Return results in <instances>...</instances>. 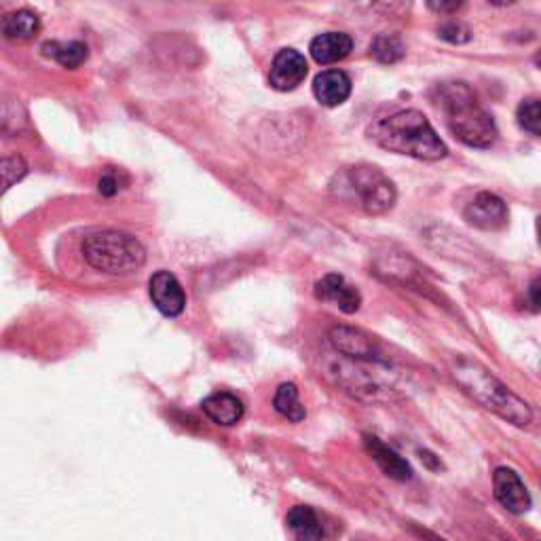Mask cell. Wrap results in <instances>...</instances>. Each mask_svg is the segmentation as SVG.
Returning <instances> with one entry per match:
<instances>
[{
    "instance_id": "cell-1",
    "label": "cell",
    "mask_w": 541,
    "mask_h": 541,
    "mask_svg": "<svg viewBox=\"0 0 541 541\" xmlns=\"http://www.w3.org/2000/svg\"><path fill=\"white\" fill-rule=\"evenodd\" d=\"M368 136L381 148L421 161L444 159L449 148L440 140L432 123L419 110H398L370 125Z\"/></svg>"
},
{
    "instance_id": "cell-2",
    "label": "cell",
    "mask_w": 541,
    "mask_h": 541,
    "mask_svg": "<svg viewBox=\"0 0 541 541\" xmlns=\"http://www.w3.org/2000/svg\"><path fill=\"white\" fill-rule=\"evenodd\" d=\"M451 375L465 394L487 410H491L497 417L506 419L516 427L531 425L533 408L478 362L459 360L453 366Z\"/></svg>"
},
{
    "instance_id": "cell-3",
    "label": "cell",
    "mask_w": 541,
    "mask_h": 541,
    "mask_svg": "<svg viewBox=\"0 0 541 541\" xmlns=\"http://www.w3.org/2000/svg\"><path fill=\"white\" fill-rule=\"evenodd\" d=\"M440 106L451 134L472 148H491L497 142L495 119L478 104L476 93L465 83L440 85Z\"/></svg>"
},
{
    "instance_id": "cell-4",
    "label": "cell",
    "mask_w": 541,
    "mask_h": 541,
    "mask_svg": "<svg viewBox=\"0 0 541 541\" xmlns=\"http://www.w3.org/2000/svg\"><path fill=\"white\" fill-rule=\"evenodd\" d=\"M83 258L91 269L106 275H132L146 263L140 239L121 231H98L83 239Z\"/></svg>"
},
{
    "instance_id": "cell-5",
    "label": "cell",
    "mask_w": 541,
    "mask_h": 541,
    "mask_svg": "<svg viewBox=\"0 0 541 541\" xmlns=\"http://www.w3.org/2000/svg\"><path fill=\"white\" fill-rule=\"evenodd\" d=\"M332 191L341 199L356 203L360 210L372 216L389 212L398 199L394 182L379 167L372 165H356L337 174L332 182Z\"/></svg>"
},
{
    "instance_id": "cell-6",
    "label": "cell",
    "mask_w": 541,
    "mask_h": 541,
    "mask_svg": "<svg viewBox=\"0 0 541 541\" xmlns=\"http://www.w3.org/2000/svg\"><path fill=\"white\" fill-rule=\"evenodd\" d=\"M465 220L470 222L472 227L482 231H499L508 225V205L501 197L493 193H478L472 203L465 208Z\"/></svg>"
},
{
    "instance_id": "cell-7",
    "label": "cell",
    "mask_w": 541,
    "mask_h": 541,
    "mask_svg": "<svg viewBox=\"0 0 541 541\" xmlns=\"http://www.w3.org/2000/svg\"><path fill=\"white\" fill-rule=\"evenodd\" d=\"M495 499L512 514H525L531 510V495L522 478L512 468H497L493 474Z\"/></svg>"
},
{
    "instance_id": "cell-8",
    "label": "cell",
    "mask_w": 541,
    "mask_h": 541,
    "mask_svg": "<svg viewBox=\"0 0 541 541\" xmlns=\"http://www.w3.org/2000/svg\"><path fill=\"white\" fill-rule=\"evenodd\" d=\"M148 294L153 305L165 317H178L186 307V296L178 279L170 271H157L148 282Z\"/></svg>"
},
{
    "instance_id": "cell-9",
    "label": "cell",
    "mask_w": 541,
    "mask_h": 541,
    "mask_svg": "<svg viewBox=\"0 0 541 541\" xmlns=\"http://www.w3.org/2000/svg\"><path fill=\"white\" fill-rule=\"evenodd\" d=\"M307 77V60L294 49H282L271 64L269 81L277 91H292Z\"/></svg>"
},
{
    "instance_id": "cell-10",
    "label": "cell",
    "mask_w": 541,
    "mask_h": 541,
    "mask_svg": "<svg viewBox=\"0 0 541 541\" xmlns=\"http://www.w3.org/2000/svg\"><path fill=\"white\" fill-rule=\"evenodd\" d=\"M315 296L324 303L339 307L343 313H356L362 305V296L356 286H351L339 273L324 275L320 282L315 284Z\"/></svg>"
},
{
    "instance_id": "cell-11",
    "label": "cell",
    "mask_w": 541,
    "mask_h": 541,
    "mask_svg": "<svg viewBox=\"0 0 541 541\" xmlns=\"http://www.w3.org/2000/svg\"><path fill=\"white\" fill-rule=\"evenodd\" d=\"M364 444L372 461L379 465L381 472L387 478L398 480V482H406L413 478V468H410V463L391 449V446H387L383 440H379L377 436H364Z\"/></svg>"
},
{
    "instance_id": "cell-12",
    "label": "cell",
    "mask_w": 541,
    "mask_h": 541,
    "mask_svg": "<svg viewBox=\"0 0 541 541\" xmlns=\"http://www.w3.org/2000/svg\"><path fill=\"white\" fill-rule=\"evenodd\" d=\"M330 343L339 353L347 358L356 360H372L377 358V347L372 343L368 334H364L358 328L349 326H337L330 330Z\"/></svg>"
},
{
    "instance_id": "cell-13",
    "label": "cell",
    "mask_w": 541,
    "mask_h": 541,
    "mask_svg": "<svg viewBox=\"0 0 541 541\" xmlns=\"http://www.w3.org/2000/svg\"><path fill=\"white\" fill-rule=\"evenodd\" d=\"M313 96L322 106H341L351 96V79L343 70H324L313 81Z\"/></svg>"
},
{
    "instance_id": "cell-14",
    "label": "cell",
    "mask_w": 541,
    "mask_h": 541,
    "mask_svg": "<svg viewBox=\"0 0 541 541\" xmlns=\"http://www.w3.org/2000/svg\"><path fill=\"white\" fill-rule=\"evenodd\" d=\"M353 49L351 36L345 32H324L315 36L309 45V51L317 64H334L345 60Z\"/></svg>"
},
{
    "instance_id": "cell-15",
    "label": "cell",
    "mask_w": 541,
    "mask_h": 541,
    "mask_svg": "<svg viewBox=\"0 0 541 541\" xmlns=\"http://www.w3.org/2000/svg\"><path fill=\"white\" fill-rule=\"evenodd\" d=\"M201 410L208 415L216 425H237L244 417V402L229 391H218L201 402Z\"/></svg>"
},
{
    "instance_id": "cell-16",
    "label": "cell",
    "mask_w": 541,
    "mask_h": 541,
    "mask_svg": "<svg viewBox=\"0 0 541 541\" xmlns=\"http://www.w3.org/2000/svg\"><path fill=\"white\" fill-rule=\"evenodd\" d=\"M39 32H41V17L30 9L7 13L3 17V22H0V34L15 43L32 41Z\"/></svg>"
},
{
    "instance_id": "cell-17",
    "label": "cell",
    "mask_w": 541,
    "mask_h": 541,
    "mask_svg": "<svg viewBox=\"0 0 541 541\" xmlns=\"http://www.w3.org/2000/svg\"><path fill=\"white\" fill-rule=\"evenodd\" d=\"M286 525L296 541H322L324 537L322 522L309 506H294L286 516Z\"/></svg>"
},
{
    "instance_id": "cell-18",
    "label": "cell",
    "mask_w": 541,
    "mask_h": 541,
    "mask_svg": "<svg viewBox=\"0 0 541 541\" xmlns=\"http://www.w3.org/2000/svg\"><path fill=\"white\" fill-rule=\"evenodd\" d=\"M43 53L47 55V58H53L55 62H60L64 68H79L89 55V49L85 43L81 41H70V43H45L43 45Z\"/></svg>"
},
{
    "instance_id": "cell-19",
    "label": "cell",
    "mask_w": 541,
    "mask_h": 541,
    "mask_svg": "<svg viewBox=\"0 0 541 541\" xmlns=\"http://www.w3.org/2000/svg\"><path fill=\"white\" fill-rule=\"evenodd\" d=\"M273 406L279 415L286 417L292 423H298L307 417V410L301 404V400H298V389L294 383H284V385L277 387Z\"/></svg>"
},
{
    "instance_id": "cell-20",
    "label": "cell",
    "mask_w": 541,
    "mask_h": 541,
    "mask_svg": "<svg viewBox=\"0 0 541 541\" xmlns=\"http://www.w3.org/2000/svg\"><path fill=\"white\" fill-rule=\"evenodd\" d=\"M370 53L372 58H375L377 62L381 64H396L404 58V45L402 41L398 39V36L394 34H379L375 41H372L370 45Z\"/></svg>"
},
{
    "instance_id": "cell-21",
    "label": "cell",
    "mask_w": 541,
    "mask_h": 541,
    "mask_svg": "<svg viewBox=\"0 0 541 541\" xmlns=\"http://www.w3.org/2000/svg\"><path fill=\"white\" fill-rule=\"evenodd\" d=\"M26 174H28V165L22 157L0 159V195H5L11 186L20 182Z\"/></svg>"
},
{
    "instance_id": "cell-22",
    "label": "cell",
    "mask_w": 541,
    "mask_h": 541,
    "mask_svg": "<svg viewBox=\"0 0 541 541\" xmlns=\"http://www.w3.org/2000/svg\"><path fill=\"white\" fill-rule=\"evenodd\" d=\"M516 119L518 125L529 132L531 136H539V100L537 98H527L522 100L518 110H516Z\"/></svg>"
},
{
    "instance_id": "cell-23",
    "label": "cell",
    "mask_w": 541,
    "mask_h": 541,
    "mask_svg": "<svg viewBox=\"0 0 541 541\" xmlns=\"http://www.w3.org/2000/svg\"><path fill=\"white\" fill-rule=\"evenodd\" d=\"M438 36L442 41H449L453 45H463L472 39V30L461 22H446L438 28Z\"/></svg>"
},
{
    "instance_id": "cell-24",
    "label": "cell",
    "mask_w": 541,
    "mask_h": 541,
    "mask_svg": "<svg viewBox=\"0 0 541 541\" xmlns=\"http://www.w3.org/2000/svg\"><path fill=\"white\" fill-rule=\"evenodd\" d=\"M119 191V182H117V178L115 176H104L102 180H100V193L102 195H106V197H113L115 193Z\"/></svg>"
},
{
    "instance_id": "cell-25",
    "label": "cell",
    "mask_w": 541,
    "mask_h": 541,
    "mask_svg": "<svg viewBox=\"0 0 541 541\" xmlns=\"http://www.w3.org/2000/svg\"><path fill=\"white\" fill-rule=\"evenodd\" d=\"M529 298H531V307L533 311H539V279H533V284L529 286Z\"/></svg>"
},
{
    "instance_id": "cell-26",
    "label": "cell",
    "mask_w": 541,
    "mask_h": 541,
    "mask_svg": "<svg viewBox=\"0 0 541 541\" xmlns=\"http://www.w3.org/2000/svg\"><path fill=\"white\" fill-rule=\"evenodd\" d=\"M427 7H429V9H434V11H438V13H449V11L461 9V3H451V5H446V3H429Z\"/></svg>"
}]
</instances>
